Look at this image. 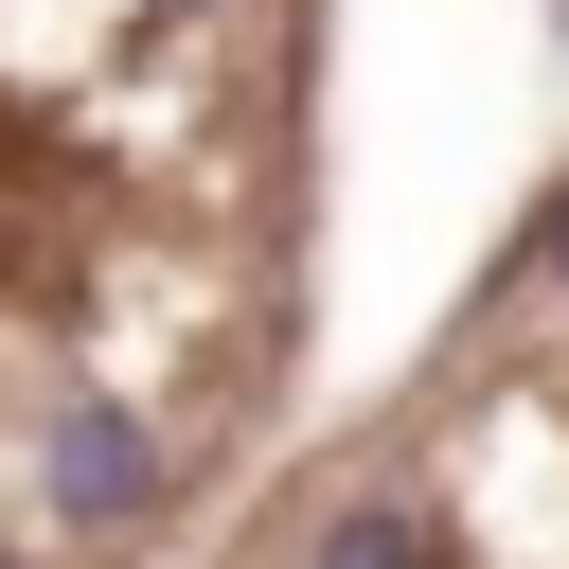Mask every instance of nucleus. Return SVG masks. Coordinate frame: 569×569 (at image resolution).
Returning <instances> with one entry per match:
<instances>
[{
	"label": "nucleus",
	"instance_id": "nucleus-1",
	"mask_svg": "<svg viewBox=\"0 0 569 569\" xmlns=\"http://www.w3.org/2000/svg\"><path fill=\"white\" fill-rule=\"evenodd\" d=\"M142 498H160V445H142L124 409L53 427V516H142Z\"/></svg>",
	"mask_w": 569,
	"mask_h": 569
},
{
	"label": "nucleus",
	"instance_id": "nucleus-2",
	"mask_svg": "<svg viewBox=\"0 0 569 569\" xmlns=\"http://www.w3.org/2000/svg\"><path fill=\"white\" fill-rule=\"evenodd\" d=\"M320 569H445V533H427L409 498H338V516H320Z\"/></svg>",
	"mask_w": 569,
	"mask_h": 569
},
{
	"label": "nucleus",
	"instance_id": "nucleus-3",
	"mask_svg": "<svg viewBox=\"0 0 569 569\" xmlns=\"http://www.w3.org/2000/svg\"><path fill=\"white\" fill-rule=\"evenodd\" d=\"M551 284H569V196H551Z\"/></svg>",
	"mask_w": 569,
	"mask_h": 569
}]
</instances>
